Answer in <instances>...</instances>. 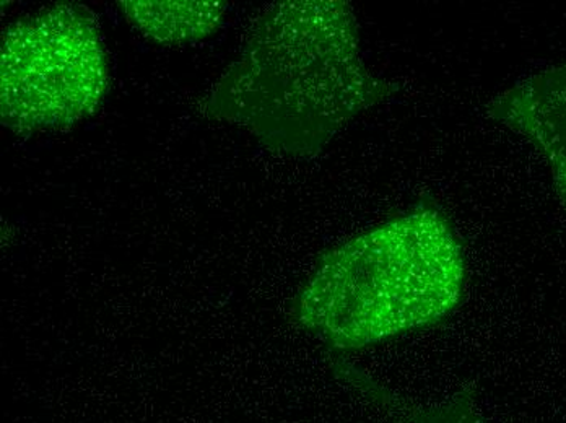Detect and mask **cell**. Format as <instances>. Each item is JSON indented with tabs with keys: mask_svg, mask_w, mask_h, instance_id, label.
I'll use <instances>...</instances> for the list:
<instances>
[{
	"mask_svg": "<svg viewBox=\"0 0 566 423\" xmlns=\"http://www.w3.org/2000/svg\"><path fill=\"white\" fill-rule=\"evenodd\" d=\"M465 290L450 219L430 199L324 253L293 318L333 350L375 346L447 319Z\"/></svg>",
	"mask_w": 566,
	"mask_h": 423,
	"instance_id": "7a4b0ae2",
	"label": "cell"
},
{
	"mask_svg": "<svg viewBox=\"0 0 566 423\" xmlns=\"http://www.w3.org/2000/svg\"><path fill=\"white\" fill-rule=\"evenodd\" d=\"M116 6L144 36L170 46L206 40L227 13V3L220 0H123Z\"/></svg>",
	"mask_w": 566,
	"mask_h": 423,
	"instance_id": "5b68a950",
	"label": "cell"
},
{
	"mask_svg": "<svg viewBox=\"0 0 566 423\" xmlns=\"http://www.w3.org/2000/svg\"><path fill=\"white\" fill-rule=\"evenodd\" d=\"M399 85L376 77L345 0H285L265 7L240 56L213 85L202 112L234 124L275 154L313 158L357 116Z\"/></svg>",
	"mask_w": 566,
	"mask_h": 423,
	"instance_id": "6da1fadb",
	"label": "cell"
},
{
	"mask_svg": "<svg viewBox=\"0 0 566 423\" xmlns=\"http://www.w3.org/2000/svg\"><path fill=\"white\" fill-rule=\"evenodd\" d=\"M109 64L95 13L57 3L10 25L0 46V116L15 134L57 130L95 115Z\"/></svg>",
	"mask_w": 566,
	"mask_h": 423,
	"instance_id": "3957f363",
	"label": "cell"
},
{
	"mask_svg": "<svg viewBox=\"0 0 566 423\" xmlns=\"http://www.w3.org/2000/svg\"><path fill=\"white\" fill-rule=\"evenodd\" d=\"M485 109L489 118L526 137L544 155L566 205V62L516 82Z\"/></svg>",
	"mask_w": 566,
	"mask_h": 423,
	"instance_id": "277c9868",
	"label": "cell"
}]
</instances>
